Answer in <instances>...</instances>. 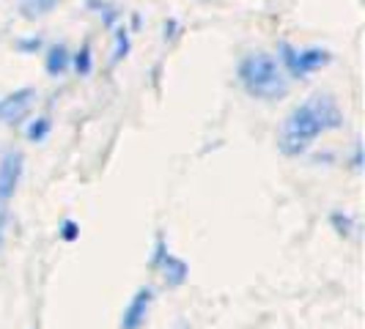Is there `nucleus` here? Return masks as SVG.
<instances>
[{"label":"nucleus","instance_id":"obj_9","mask_svg":"<svg viewBox=\"0 0 365 329\" xmlns=\"http://www.w3.org/2000/svg\"><path fill=\"white\" fill-rule=\"evenodd\" d=\"M113 53H110V66H118L121 61H127L132 53V31L127 28V22H118L113 31Z\"/></svg>","mask_w":365,"mask_h":329},{"label":"nucleus","instance_id":"obj_23","mask_svg":"<svg viewBox=\"0 0 365 329\" xmlns=\"http://www.w3.org/2000/svg\"><path fill=\"white\" fill-rule=\"evenodd\" d=\"M176 329H190V324H187V321H179V324H176Z\"/></svg>","mask_w":365,"mask_h":329},{"label":"nucleus","instance_id":"obj_6","mask_svg":"<svg viewBox=\"0 0 365 329\" xmlns=\"http://www.w3.org/2000/svg\"><path fill=\"white\" fill-rule=\"evenodd\" d=\"M151 302H154V288L151 286H140L138 291L132 293L129 305L121 313V329H140L146 324L148 310H151Z\"/></svg>","mask_w":365,"mask_h":329},{"label":"nucleus","instance_id":"obj_5","mask_svg":"<svg viewBox=\"0 0 365 329\" xmlns=\"http://www.w3.org/2000/svg\"><path fill=\"white\" fill-rule=\"evenodd\" d=\"M22 173H25V154L19 148H6L0 154V206H9V201L17 195Z\"/></svg>","mask_w":365,"mask_h":329},{"label":"nucleus","instance_id":"obj_14","mask_svg":"<svg viewBox=\"0 0 365 329\" xmlns=\"http://www.w3.org/2000/svg\"><path fill=\"white\" fill-rule=\"evenodd\" d=\"M329 228L338 234L341 239H349L354 231H357V219L351 217L349 212H344V209H335V212H329Z\"/></svg>","mask_w":365,"mask_h":329},{"label":"nucleus","instance_id":"obj_20","mask_svg":"<svg viewBox=\"0 0 365 329\" xmlns=\"http://www.w3.org/2000/svg\"><path fill=\"white\" fill-rule=\"evenodd\" d=\"M9 206H0V247H3V241H6V231H9Z\"/></svg>","mask_w":365,"mask_h":329},{"label":"nucleus","instance_id":"obj_10","mask_svg":"<svg viewBox=\"0 0 365 329\" xmlns=\"http://www.w3.org/2000/svg\"><path fill=\"white\" fill-rule=\"evenodd\" d=\"M86 6H88L91 11H96V14H99V19H102V28H105V31H113V28L121 22V17H124V11H121V9H118L113 0H88Z\"/></svg>","mask_w":365,"mask_h":329},{"label":"nucleus","instance_id":"obj_4","mask_svg":"<svg viewBox=\"0 0 365 329\" xmlns=\"http://www.w3.org/2000/svg\"><path fill=\"white\" fill-rule=\"evenodd\" d=\"M34 105H36V88L34 85H22V88H14L11 93L0 96V124L17 127L22 121H28Z\"/></svg>","mask_w":365,"mask_h":329},{"label":"nucleus","instance_id":"obj_12","mask_svg":"<svg viewBox=\"0 0 365 329\" xmlns=\"http://www.w3.org/2000/svg\"><path fill=\"white\" fill-rule=\"evenodd\" d=\"M50 132H53V118L50 115H34V118H28V127H25V137H28V143H44L47 137H50Z\"/></svg>","mask_w":365,"mask_h":329},{"label":"nucleus","instance_id":"obj_18","mask_svg":"<svg viewBox=\"0 0 365 329\" xmlns=\"http://www.w3.org/2000/svg\"><path fill=\"white\" fill-rule=\"evenodd\" d=\"M346 164L354 170V173H363V137H354V143H351V154H349Z\"/></svg>","mask_w":365,"mask_h":329},{"label":"nucleus","instance_id":"obj_13","mask_svg":"<svg viewBox=\"0 0 365 329\" xmlns=\"http://www.w3.org/2000/svg\"><path fill=\"white\" fill-rule=\"evenodd\" d=\"M72 72L77 77H88L93 72V47L88 38L77 50H72Z\"/></svg>","mask_w":365,"mask_h":329},{"label":"nucleus","instance_id":"obj_3","mask_svg":"<svg viewBox=\"0 0 365 329\" xmlns=\"http://www.w3.org/2000/svg\"><path fill=\"white\" fill-rule=\"evenodd\" d=\"M274 61L280 63V69L283 74L289 77V83L292 80H308L311 74L322 72V69H327L329 63H332V53H329L327 47H322V44H308V47H297L292 41H277V47H274Z\"/></svg>","mask_w":365,"mask_h":329},{"label":"nucleus","instance_id":"obj_21","mask_svg":"<svg viewBox=\"0 0 365 329\" xmlns=\"http://www.w3.org/2000/svg\"><path fill=\"white\" fill-rule=\"evenodd\" d=\"M140 25H143V17H140V11H132L129 14V31H140Z\"/></svg>","mask_w":365,"mask_h":329},{"label":"nucleus","instance_id":"obj_11","mask_svg":"<svg viewBox=\"0 0 365 329\" xmlns=\"http://www.w3.org/2000/svg\"><path fill=\"white\" fill-rule=\"evenodd\" d=\"M58 6H61V0H19L17 11L22 19H41L53 14Z\"/></svg>","mask_w":365,"mask_h":329},{"label":"nucleus","instance_id":"obj_2","mask_svg":"<svg viewBox=\"0 0 365 329\" xmlns=\"http://www.w3.org/2000/svg\"><path fill=\"white\" fill-rule=\"evenodd\" d=\"M237 83L256 102H280L289 96V77L267 50H250L237 61Z\"/></svg>","mask_w":365,"mask_h":329},{"label":"nucleus","instance_id":"obj_1","mask_svg":"<svg viewBox=\"0 0 365 329\" xmlns=\"http://www.w3.org/2000/svg\"><path fill=\"white\" fill-rule=\"evenodd\" d=\"M344 124H346V115L338 99L327 91H316L286 113L277 132V151L286 160H299L311 151L322 135L338 132L344 129Z\"/></svg>","mask_w":365,"mask_h":329},{"label":"nucleus","instance_id":"obj_16","mask_svg":"<svg viewBox=\"0 0 365 329\" xmlns=\"http://www.w3.org/2000/svg\"><path fill=\"white\" fill-rule=\"evenodd\" d=\"M165 256H168V241H165L163 234H157V236H154V247H151V258H148V269L157 272L160 263L165 261Z\"/></svg>","mask_w":365,"mask_h":329},{"label":"nucleus","instance_id":"obj_15","mask_svg":"<svg viewBox=\"0 0 365 329\" xmlns=\"http://www.w3.org/2000/svg\"><path fill=\"white\" fill-rule=\"evenodd\" d=\"M44 36L41 33H28V36H19L14 41V50L19 55H36V53H44Z\"/></svg>","mask_w":365,"mask_h":329},{"label":"nucleus","instance_id":"obj_8","mask_svg":"<svg viewBox=\"0 0 365 329\" xmlns=\"http://www.w3.org/2000/svg\"><path fill=\"white\" fill-rule=\"evenodd\" d=\"M157 272L163 274L165 288H182L184 283L190 280V266H187V261L179 256H173V253L165 256V261L160 263Z\"/></svg>","mask_w":365,"mask_h":329},{"label":"nucleus","instance_id":"obj_24","mask_svg":"<svg viewBox=\"0 0 365 329\" xmlns=\"http://www.w3.org/2000/svg\"><path fill=\"white\" fill-rule=\"evenodd\" d=\"M86 3H88V0H86Z\"/></svg>","mask_w":365,"mask_h":329},{"label":"nucleus","instance_id":"obj_17","mask_svg":"<svg viewBox=\"0 0 365 329\" xmlns=\"http://www.w3.org/2000/svg\"><path fill=\"white\" fill-rule=\"evenodd\" d=\"M58 239H63V241H77V239H80V222L72 217L61 219V225H58Z\"/></svg>","mask_w":365,"mask_h":329},{"label":"nucleus","instance_id":"obj_22","mask_svg":"<svg viewBox=\"0 0 365 329\" xmlns=\"http://www.w3.org/2000/svg\"><path fill=\"white\" fill-rule=\"evenodd\" d=\"M311 162L313 164H322V162H335V154H329V151H324V154H313L311 157Z\"/></svg>","mask_w":365,"mask_h":329},{"label":"nucleus","instance_id":"obj_19","mask_svg":"<svg viewBox=\"0 0 365 329\" xmlns=\"http://www.w3.org/2000/svg\"><path fill=\"white\" fill-rule=\"evenodd\" d=\"M179 31H182V25H179V19L176 17H168L163 22V38L165 41H173V38L179 36Z\"/></svg>","mask_w":365,"mask_h":329},{"label":"nucleus","instance_id":"obj_7","mask_svg":"<svg viewBox=\"0 0 365 329\" xmlns=\"http://www.w3.org/2000/svg\"><path fill=\"white\" fill-rule=\"evenodd\" d=\"M44 72L53 80L72 72V47L66 41H53L44 47Z\"/></svg>","mask_w":365,"mask_h":329}]
</instances>
